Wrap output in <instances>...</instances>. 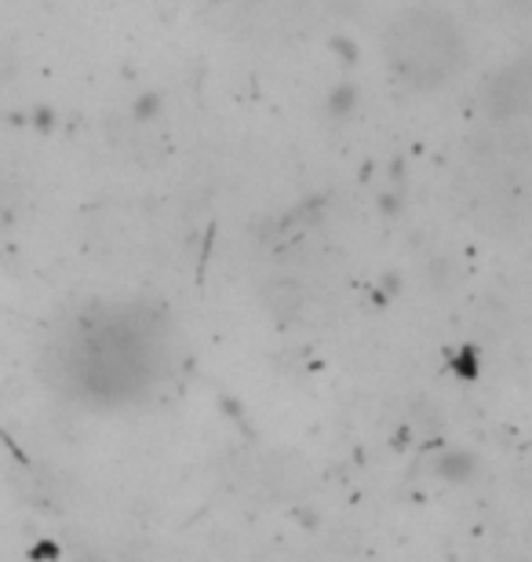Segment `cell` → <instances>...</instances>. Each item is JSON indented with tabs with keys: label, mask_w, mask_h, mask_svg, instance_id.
<instances>
[{
	"label": "cell",
	"mask_w": 532,
	"mask_h": 562,
	"mask_svg": "<svg viewBox=\"0 0 532 562\" xmlns=\"http://www.w3.org/2000/svg\"><path fill=\"white\" fill-rule=\"evenodd\" d=\"M525 95H529V77L525 70H507L496 77L493 92H489V103H493V114L496 117H514L518 110H525Z\"/></svg>",
	"instance_id": "2"
},
{
	"label": "cell",
	"mask_w": 532,
	"mask_h": 562,
	"mask_svg": "<svg viewBox=\"0 0 532 562\" xmlns=\"http://www.w3.org/2000/svg\"><path fill=\"white\" fill-rule=\"evenodd\" d=\"M387 55L405 81L434 88L460 70L463 44L456 26L438 11H409L387 33Z\"/></svg>",
	"instance_id": "1"
}]
</instances>
